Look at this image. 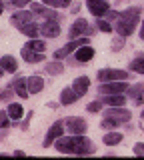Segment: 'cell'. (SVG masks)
<instances>
[{
    "label": "cell",
    "instance_id": "cell-39",
    "mask_svg": "<svg viewBox=\"0 0 144 160\" xmlns=\"http://www.w3.org/2000/svg\"><path fill=\"white\" fill-rule=\"evenodd\" d=\"M42 4H46V6H52V8H56V0H42Z\"/></svg>",
    "mask_w": 144,
    "mask_h": 160
},
{
    "label": "cell",
    "instance_id": "cell-20",
    "mask_svg": "<svg viewBox=\"0 0 144 160\" xmlns=\"http://www.w3.org/2000/svg\"><path fill=\"white\" fill-rule=\"evenodd\" d=\"M78 94L72 90V86H68V88H64L62 92H60V104H64V106H70V104L74 102H78Z\"/></svg>",
    "mask_w": 144,
    "mask_h": 160
},
{
    "label": "cell",
    "instance_id": "cell-42",
    "mask_svg": "<svg viewBox=\"0 0 144 160\" xmlns=\"http://www.w3.org/2000/svg\"><path fill=\"white\" fill-rule=\"evenodd\" d=\"M140 38L144 40V22H142V26H140Z\"/></svg>",
    "mask_w": 144,
    "mask_h": 160
},
{
    "label": "cell",
    "instance_id": "cell-7",
    "mask_svg": "<svg viewBox=\"0 0 144 160\" xmlns=\"http://www.w3.org/2000/svg\"><path fill=\"white\" fill-rule=\"evenodd\" d=\"M82 44H88V38H84V36H80V38H74V40H70L68 44H64V46L60 48V50H56L54 52V60H60V58H66L70 52H74L78 46H82Z\"/></svg>",
    "mask_w": 144,
    "mask_h": 160
},
{
    "label": "cell",
    "instance_id": "cell-41",
    "mask_svg": "<svg viewBox=\"0 0 144 160\" xmlns=\"http://www.w3.org/2000/svg\"><path fill=\"white\" fill-rule=\"evenodd\" d=\"M4 8H6V4H4V2H2V0H0V14H2V12H4Z\"/></svg>",
    "mask_w": 144,
    "mask_h": 160
},
{
    "label": "cell",
    "instance_id": "cell-14",
    "mask_svg": "<svg viewBox=\"0 0 144 160\" xmlns=\"http://www.w3.org/2000/svg\"><path fill=\"white\" fill-rule=\"evenodd\" d=\"M38 30H40V34L44 38H56L58 34H60V26H58L56 20H46V22H42Z\"/></svg>",
    "mask_w": 144,
    "mask_h": 160
},
{
    "label": "cell",
    "instance_id": "cell-40",
    "mask_svg": "<svg viewBox=\"0 0 144 160\" xmlns=\"http://www.w3.org/2000/svg\"><path fill=\"white\" fill-rule=\"evenodd\" d=\"M46 106H48V108H58V104H56V102H48Z\"/></svg>",
    "mask_w": 144,
    "mask_h": 160
},
{
    "label": "cell",
    "instance_id": "cell-17",
    "mask_svg": "<svg viewBox=\"0 0 144 160\" xmlns=\"http://www.w3.org/2000/svg\"><path fill=\"white\" fill-rule=\"evenodd\" d=\"M0 68L4 70V72H8V74H16V70H18V62H16V58L14 56H2L0 58Z\"/></svg>",
    "mask_w": 144,
    "mask_h": 160
},
{
    "label": "cell",
    "instance_id": "cell-5",
    "mask_svg": "<svg viewBox=\"0 0 144 160\" xmlns=\"http://www.w3.org/2000/svg\"><path fill=\"white\" fill-rule=\"evenodd\" d=\"M128 90V82L126 80H112V82H100L98 92L100 94H122Z\"/></svg>",
    "mask_w": 144,
    "mask_h": 160
},
{
    "label": "cell",
    "instance_id": "cell-35",
    "mask_svg": "<svg viewBox=\"0 0 144 160\" xmlns=\"http://www.w3.org/2000/svg\"><path fill=\"white\" fill-rule=\"evenodd\" d=\"M132 150H134V154H136V156H144V142H136Z\"/></svg>",
    "mask_w": 144,
    "mask_h": 160
},
{
    "label": "cell",
    "instance_id": "cell-4",
    "mask_svg": "<svg viewBox=\"0 0 144 160\" xmlns=\"http://www.w3.org/2000/svg\"><path fill=\"white\" fill-rule=\"evenodd\" d=\"M92 34H94V28L84 18H78L76 22L70 26L68 36H70V40H74V38H80V36H92Z\"/></svg>",
    "mask_w": 144,
    "mask_h": 160
},
{
    "label": "cell",
    "instance_id": "cell-34",
    "mask_svg": "<svg viewBox=\"0 0 144 160\" xmlns=\"http://www.w3.org/2000/svg\"><path fill=\"white\" fill-rule=\"evenodd\" d=\"M8 124H10V118H8V112L4 110V112H0V128H8Z\"/></svg>",
    "mask_w": 144,
    "mask_h": 160
},
{
    "label": "cell",
    "instance_id": "cell-37",
    "mask_svg": "<svg viewBox=\"0 0 144 160\" xmlns=\"http://www.w3.org/2000/svg\"><path fill=\"white\" fill-rule=\"evenodd\" d=\"M72 4V0H56V8H68Z\"/></svg>",
    "mask_w": 144,
    "mask_h": 160
},
{
    "label": "cell",
    "instance_id": "cell-25",
    "mask_svg": "<svg viewBox=\"0 0 144 160\" xmlns=\"http://www.w3.org/2000/svg\"><path fill=\"white\" fill-rule=\"evenodd\" d=\"M24 48L34 50V52H44V50H46V42L40 40V38H30L26 44H24Z\"/></svg>",
    "mask_w": 144,
    "mask_h": 160
},
{
    "label": "cell",
    "instance_id": "cell-29",
    "mask_svg": "<svg viewBox=\"0 0 144 160\" xmlns=\"http://www.w3.org/2000/svg\"><path fill=\"white\" fill-rule=\"evenodd\" d=\"M110 46H112V52H120V50L124 48V36H116L112 40Z\"/></svg>",
    "mask_w": 144,
    "mask_h": 160
},
{
    "label": "cell",
    "instance_id": "cell-10",
    "mask_svg": "<svg viewBox=\"0 0 144 160\" xmlns=\"http://www.w3.org/2000/svg\"><path fill=\"white\" fill-rule=\"evenodd\" d=\"M30 10L34 14H40V16H44L46 20H60V14L58 12H54V10H50V8H46V4H42V2H32L30 4Z\"/></svg>",
    "mask_w": 144,
    "mask_h": 160
},
{
    "label": "cell",
    "instance_id": "cell-19",
    "mask_svg": "<svg viewBox=\"0 0 144 160\" xmlns=\"http://www.w3.org/2000/svg\"><path fill=\"white\" fill-rule=\"evenodd\" d=\"M26 88H28V94H38L44 88V80L40 76H30L26 78Z\"/></svg>",
    "mask_w": 144,
    "mask_h": 160
},
{
    "label": "cell",
    "instance_id": "cell-8",
    "mask_svg": "<svg viewBox=\"0 0 144 160\" xmlns=\"http://www.w3.org/2000/svg\"><path fill=\"white\" fill-rule=\"evenodd\" d=\"M62 132H64V120H56V122H54L52 126L48 128V132H46V138H44L42 146H44V148L52 146V144H54V140L62 136Z\"/></svg>",
    "mask_w": 144,
    "mask_h": 160
},
{
    "label": "cell",
    "instance_id": "cell-9",
    "mask_svg": "<svg viewBox=\"0 0 144 160\" xmlns=\"http://www.w3.org/2000/svg\"><path fill=\"white\" fill-rule=\"evenodd\" d=\"M64 124L68 126V132L74 134V136H80V134L86 132V122H84L82 118H78V116L66 118V120H64Z\"/></svg>",
    "mask_w": 144,
    "mask_h": 160
},
{
    "label": "cell",
    "instance_id": "cell-43",
    "mask_svg": "<svg viewBox=\"0 0 144 160\" xmlns=\"http://www.w3.org/2000/svg\"><path fill=\"white\" fill-rule=\"evenodd\" d=\"M2 74H4V70H2V68H0V78H2Z\"/></svg>",
    "mask_w": 144,
    "mask_h": 160
},
{
    "label": "cell",
    "instance_id": "cell-1",
    "mask_svg": "<svg viewBox=\"0 0 144 160\" xmlns=\"http://www.w3.org/2000/svg\"><path fill=\"white\" fill-rule=\"evenodd\" d=\"M54 146H56V150H60V152L64 154H94L96 152V146L92 144V140L84 138L82 134L80 136H74V134H70V136L66 138H56L54 140Z\"/></svg>",
    "mask_w": 144,
    "mask_h": 160
},
{
    "label": "cell",
    "instance_id": "cell-31",
    "mask_svg": "<svg viewBox=\"0 0 144 160\" xmlns=\"http://www.w3.org/2000/svg\"><path fill=\"white\" fill-rule=\"evenodd\" d=\"M12 92H14V90H12V86H6V88H2V90H0V102L8 100V98L12 96Z\"/></svg>",
    "mask_w": 144,
    "mask_h": 160
},
{
    "label": "cell",
    "instance_id": "cell-12",
    "mask_svg": "<svg viewBox=\"0 0 144 160\" xmlns=\"http://www.w3.org/2000/svg\"><path fill=\"white\" fill-rule=\"evenodd\" d=\"M10 22L16 28H20V26H24V24H28V22H34V12H32V10H24L22 8V10H18V12L12 14Z\"/></svg>",
    "mask_w": 144,
    "mask_h": 160
},
{
    "label": "cell",
    "instance_id": "cell-2",
    "mask_svg": "<svg viewBox=\"0 0 144 160\" xmlns=\"http://www.w3.org/2000/svg\"><path fill=\"white\" fill-rule=\"evenodd\" d=\"M140 12L142 10L138 6H130L126 8L124 12H120V16H118V22H116V32L118 36H130V34L136 30V24L138 20H140Z\"/></svg>",
    "mask_w": 144,
    "mask_h": 160
},
{
    "label": "cell",
    "instance_id": "cell-15",
    "mask_svg": "<svg viewBox=\"0 0 144 160\" xmlns=\"http://www.w3.org/2000/svg\"><path fill=\"white\" fill-rule=\"evenodd\" d=\"M128 96L132 98V102L136 106L144 104V84H136V86H128Z\"/></svg>",
    "mask_w": 144,
    "mask_h": 160
},
{
    "label": "cell",
    "instance_id": "cell-38",
    "mask_svg": "<svg viewBox=\"0 0 144 160\" xmlns=\"http://www.w3.org/2000/svg\"><path fill=\"white\" fill-rule=\"evenodd\" d=\"M30 118H32V110H30V112H28V116H26V120H24V122H22V130H26L28 128V124H30Z\"/></svg>",
    "mask_w": 144,
    "mask_h": 160
},
{
    "label": "cell",
    "instance_id": "cell-22",
    "mask_svg": "<svg viewBox=\"0 0 144 160\" xmlns=\"http://www.w3.org/2000/svg\"><path fill=\"white\" fill-rule=\"evenodd\" d=\"M12 90L16 92V96L18 98H24L26 100L28 98V88H26V80H24L22 76H18L16 80L12 82Z\"/></svg>",
    "mask_w": 144,
    "mask_h": 160
},
{
    "label": "cell",
    "instance_id": "cell-32",
    "mask_svg": "<svg viewBox=\"0 0 144 160\" xmlns=\"http://www.w3.org/2000/svg\"><path fill=\"white\" fill-rule=\"evenodd\" d=\"M100 110H102V102H100V100L90 102V104L86 106V112H100Z\"/></svg>",
    "mask_w": 144,
    "mask_h": 160
},
{
    "label": "cell",
    "instance_id": "cell-27",
    "mask_svg": "<svg viewBox=\"0 0 144 160\" xmlns=\"http://www.w3.org/2000/svg\"><path fill=\"white\" fill-rule=\"evenodd\" d=\"M44 70H46L48 74H54V76H56V74H62V72H64V64H60V62H56V60H54V62L46 64V66H44Z\"/></svg>",
    "mask_w": 144,
    "mask_h": 160
},
{
    "label": "cell",
    "instance_id": "cell-13",
    "mask_svg": "<svg viewBox=\"0 0 144 160\" xmlns=\"http://www.w3.org/2000/svg\"><path fill=\"white\" fill-rule=\"evenodd\" d=\"M86 6H88V10H90V14L96 16V18H102L104 12L110 8L106 0H86Z\"/></svg>",
    "mask_w": 144,
    "mask_h": 160
},
{
    "label": "cell",
    "instance_id": "cell-11",
    "mask_svg": "<svg viewBox=\"0 0 144 160\" xmlns=\"http://www.w3.org/2000/svg\"><path fill=\"white\" fill-rule=\"evenodd\" d=\"M94 58V48L90 44H82V46H78L74 50V62L82 64V62H90Z\"/></svg>",
    "mask_w": 144,
    "mask_h": 160
},
{
    "label": "cell",
    "instance_id": "cell-33",
    "mask_svg": "<svg viewBox=\"0 0 144 160\" xmlns=\"http://www.w3.org/2000/svg\"><path fill=\"white\" fill-rule=\"evenodd\" d=\"M118 16H120V12H116V10H110V8L104 12V18H106L108 22H112V20H118Z\"/></svg>",
    "mask_w": 144,
    "mask_h": 160
},
{
    "label": "cell",
    "instance_id": "cell-30",
    "mask_svg": "<svg viewBox=\"0 0 144 160\" xmlns=\"http://www.w3.org/2000/svg\"><path fill=\"white\" fill-rule=\"evenodd\" d=\"M96 26H98V30H100V32H112V26H110V22H108V20L98 18Z\"/></svg>",
    "mask_w": 144,
    "mask_h": 160
},
{
    "label": "cell",
    "instance_id": "cell-16",
    "mask_svg": "<svg viewBox=\"0 0 144 160\" xmlns=\"http://www.w3.org/2000/svg\"><path fill=\"white\" fill-rule=\"evenodd\" d=\"M88 88H90V80H88V76H78L76 80H74V84H72V90L78 94V96H84V94L88 92Z\"/></svg>",
    "mask_w": 144,
    "mask_h": 160
},
{
    "label": "cell",
    "instance_id": "cell-21",
    "mask_svg": "<svg viewBox=\"0 0 144 160\" xmlns=\"http://www.w3.org/2000/svg\"><path fill=\"white\" fill-rule=\"evenodd\" d=\"M20 54H22V58L26 60V62H30V64H36V62H44V52H34V50H28V48H22L20 50Z\"/></svg>",
    "mask_w": 144,
    "mask_h": 160
},
{
    "label": "cell",
    "instance_id": "cell-36",
    "mask_svg": "<svg viewBox=\"0 0 144 160\" xmlns=\"http://www.w3.org/2000/svg\"><path fill=\"white\" fill-rule=\"evenodd\" d=\"M32 0H10V4H14V6H18V8H24L26 4H30Z\"/></svg>",
    "mask_w": 144,
    "mask_h": 160
},
{
    "label": "cell",
    "instance_id": "cell-28",
    "mask_svg": "<svg viewBox=\"0 0 144 160\" xmlns=\"http://www.w3.org/2000/svg\"><path fill=\"white\" fill-rule=\"evenodd\" d=\"M130 70L132 72H138V74H144V56H138L130 62Z\"/></svg>",
    "mask_w": 144,
    "mask_h": 160
},
{
    "label": "cell",
    "instance_id": "cell-24",
    "mask_svg": "<svg viewBox=\"0 0 144 160\" xmlns=\"http://www.w3.org/2000/svg\"><path fill=\"white\" fill-rule=\"evenodd\" d=\"M8 118H12V120H20L24 116V108H22V104H18V102H12V104H8Z\"/></svg>",
    "mask_w": 144,
    "mask_h": 160
},
{
    "label": "cell",
    "instance_id": "cell-6",
    "mask_svg": "<svg viewBox=\"0 0 144 160\" xmlns=\"http://www.w3.org/2000/svg\"><path fill=\"white\" fill-rule=\"evenodd\" d=\"M130 74L126 70H114V68H102L98 70V80L100 82H112V80H128Z\"/></svg>",
    "mask_w": 144,
    "mask_h": 160
},
{
    "label": "cell",
    "instance_id": "cell-3",
    "mask_svg": "<svg viewBox=\"0 0 144 160\" xmlns=\"http://www.w3.org/2000/svg\"><path fill=\"white\" fill-rule=\"evenodd\" d=\"M130 110H126L124 106H110V110L108 112H104V118L100 122L102 128H116L120 126V124L128 122L130 120Z\"/></svg>",
    "mask_w": 144,
    "mask_h": 160
},
{
    "label": "cell",
    "instance_id": "cell-26",
    "mask_svg": "<svg viewBox=\"0 0 144 160\" xmlns=\"http://www.w3.org/2000/svg\"><path fill=\"white\" fill-rule=\"evenodd\" d=\"M122 134L120 132H108V134H104V144L106 146H116V144H120L122 142Z\"/></svg>",
    "mask_w": 144,
    "mask_h": 160
},
{
    "label": "cell",
    "instance_id": "cell-18",
    "mask_svg": "<svg viewBox=\"0 0 144 160\" xmlns=\"http://www.w3.org/2000/svg\"><path fill=\"white\" fill-rule=\"evenodd\" d=\"M102 104H106V106H124L126 104V96H122V94H104Z\"/></svg>",
    "mask_w": 144,
    "mask_h": 160
},
{
    "label": "cell",
    "instance_id": "cell-23",
    "mask_svg": "<svg viewBox=\"0 0 144 160\" xmlns=\"http://www.w3.org/2000/svg\"><path fill=\"white\" fill-rule=\"evenodd\" d=\"M40 26H38L36 22H28V24H24V26H20L18 30L24 34V36H28V38H36L38 34H40V30H38Z\"/></svg>",
    "mask_w": 144,
    "mask_h": 160
},
{
    "label": "cell",
    "instance_id": "cell-44",
    "mask_svg": "<svg viewBox=\"0 0 144 160\" xmlns=\"http://www.w3.org/2000/svg\"><path fill=\"white\" fill-rule=\"evenodd\" d=\"M142 122H144V112H142Z\"/></svg>",
    "mask_w": 144,
    "mask_h": 160
}]
</instances>
